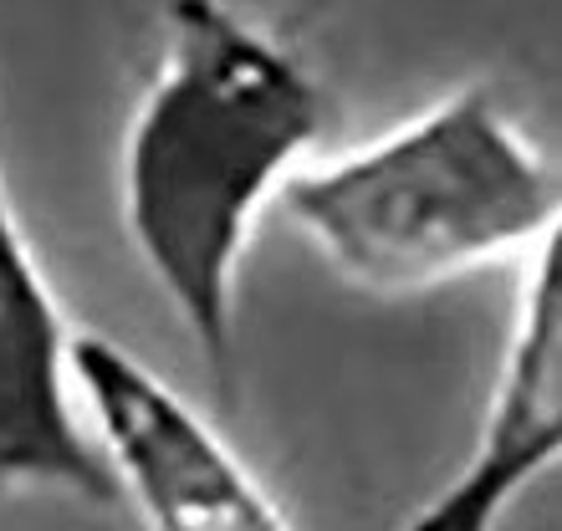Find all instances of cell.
<instances>
[{"mask_svg": "<svg viewBox=\"0 0 562 531\" xmlns=\"http://www.w3.org/2000/svg\"><path fill=\"white\" fill-rule=\"evenodd\" d=\"M327 113L292 42L225 0H169L159 61L123 133V230L221 398L236 394L251 225L307 163Z\"/></svg>", "mask_w": 562, "mask_h": 531, "instance_id": "cell-1", "label": "cell"}, {"mask_svg": "<svg viewBox=\"0 0 562 531\" xmlns=\"http://www.w3.org/2000/svg\"><path fill=\"white\" fill-rule=\"evenodd\" d=\"M72 388L119 501L148 531H292L215 425L128 348L77 332Z\"/></svg>", "mask_w": 562, "mask_h": 531, "instance_id": "cell-3", "label": "cell"}, {"mask_svg": "<svg viewBox=\"0 0 562 531\" xmlns=\"http://www.w3.org/2000/svg\"><path fill=\"white\" fill-rule=\"evenodd\" d=\"M72 338L0 169V490L113 506L119 486L72 388Z\"/></svg>", "mask_w": 562, "mask_h": 531, "instance_id": "cell-4", "label": "cell"}, {"mask_svg": "<svg viewBox=\"0 0 562 531\" xmlns=\"http://www.w3.org/2000/svg\"><path fill=\"white\" fill-rule=\"evenodd\" d=\"M281 210L358 292L409 296L558 236L562 184L486 82L333 163H302Z\"/></svg>", "mask_w": 562, "mask_h": 531, "instance_id": "cell-2", "label": "cell"}, {"mask_svg": "<svg viewBox=\"0 0 562 531\" xmlns=\"http://www.w3.org/2000/svg\"><path fill=\"white\" fill-rule=\"evenodd\" d=\"M558 240L521 271L517 317L471 455L400 531H496L562 455V261Z\"/></svg>", "mask_w": 562, "mask_h": 531, "instance_id": "cell-5", "label": "cell"}]
</instances>
